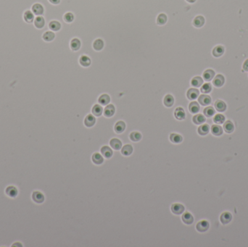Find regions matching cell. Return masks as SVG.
Returning a JSON list of instances; mask_svg holds the SVG:
<instances>
[{
    "label": "cell",
    "instance_id": "obj_1",
    "mask_svg": "<svg viewBox=\"0 0 248 247\" xmlns=\"http://www.w3.org/2000/svg\"><path fill=\"white\" fill-rule=\"evenodd\" d=\"M116 113V108L113 104H109L105 106L103 110V115L105 118L110 119Z\"/></svg>",
    "mask_w": 248,
    "mask_h": 247
},
{
    "label": "cell",
    "instance_id": "obj_2",
    "mask_svg": "<svg viewBox=\"0 0 248 247\" xmlns=\"http://www.w3.org/2000/svg\"><path fill=\"white\" fill-rule=\"evenodd\" d=\"M97 123V118L92 114L89 113L83 119V125L86 128H92Z\"/></svg>",
    "mask_w": 248,
    "mask_h": 247
},
{
    "label": "cell",
    "instance_id": "obj_3",
    "mask_svg": "<svg viewBox=\"0 0 248 247\" xmlns=\"http://www.w3.org/2000/svg\"><path fill=\"white\" fill-rule=\"evenodd\" d=\"M174 116L178 121L184 120L186 119V112L182 107H176L174 111Z\"/></svg>",
    "mask_w": 248,
    "mask_h": 247
},
{
    "label": "cell",
    "instance_id": "obj_4",
    "mask_svg": "<svg viewBox=\"0 0 248 247\" xmlns=\"http://www.w3.org/2000/svg\"><path fill=\"white\" fill-rule=\"evenodd\" d=\"M163 104L167 108H172L175 104V98L171 94H165L163 99Z\"/></svg>",
    "mask_w": 248,
    "mask_h": 247
},
{
    "label": "cell",
    "instance_id": "obj_5",
    "mask_svg": "<svg viewBox=\"0 0 248 247\" xmlns=\"http://www.w3.org/2000/svg\"><path fill=\"white\" fill-rule=\"evenodd\" d=\"M205 23V18L202 15H196L192 20V25L196 29H201Z\"/></svg>",
    "mask_w": 248,
    "mask_h": 247
},
{
    "label": "cell",
    "instance_id": "obj_6",
    "mask_svg": "<svg viewBox=\"0 0 248 247\" xmlns=\"http://www.w3.org/2000/svg\"><path fill=\"white\" fill-rule=\"evenodd\" d=\"M126 128V123L123 120H117L114 125V131L115 133H123Z\"/></svg>",
    "mask_w": 248,
    "mask_h": 247
},
{
    "label": "cell",
    "instance_id": "obj_7",
    "mask_svg": "<svg viewBox=\"0 0 248 247\" xmlns=\"http://www.w3.org/2000/svg\"><path fill=\"white\" fill-rule=\"evenodd\" d=\"M79 63L83 67H88L92 65V59L87 54H82L79 57Z\"/></svg>",
    "mask_w": 248,
    "mask_h": 247
},
{
    "label": "cell",
    "instance_id": "obj_8",
    "mask_svg": "<svg viewBox=\"0 0 248 247\" xmlns=\"http://www.w3.org/2000/svg\"><path fill=\"white\" fill-rule=\"evenodd\" d=\"M103 110H104V108L102 107V106L100 104H97V103L92 106V110H91L92 115H94L97 118H100L103 115Z\"/></svg>",
    "mask_w": 248,
    "mask_h": 247
},
{
    "label": "cell",
    "instance_id": "obj_9",
    "mask_svg": "<svg viewBox=\"0 0 248 247\" xmlns=\"http://www.w3.org/2000/svg\"><path fill=\"white\" fill-rule=\"evenodd\" d=\"M92 47L96 52H101L105 47V42L101 38H97L92 43Z\"/></svg>",
    "mask_w": 248,
    "mask_h": 247
},
{
    "label": "cell",
    "instance_id": "obj_10",
    "mask_svg": "<svg viewBox=\"0 0 248 247\" xmlns=\"http://www.w3.org/2000/svg\"><path fill=\"white\" fill-rule=\"evenodd\" d=\"M70 47L73 52H78L81 48V42L79 38H73L70 42Z\"/></svg>",
    "mask_w": 248,
    "mask_h": 247
},
{
    "label": "cell",
    "instance_id": "obj_11",
    "mask_svg": "<svg viewBox=\"0 0 248 247\" xmlns=\"http://www.w3.org/2000/svg\"><path fill=\"white\" fill-rule=\"evenodd\" d=\"M48 28L54 32H58L62 29V24L59 20H52L48 24Z\"/></svg>",
    "mask_w": 248,
    "mask_h": 247
},
{
    "label": "cell",
    "instance_id": "obj_12",
    "mask_svg": "<svg viewBox=\"0 0 248 247\" xmlns=\"http://www.w3.org/2000/svg\"><path fill=\"white\" fill-rule=\"evenodd\" d=\"M110 101H111V97L108 94H105V93L102 94L97 99L98 104H101L102 106L107 105V104H110Z\"/></svg>",
    "mask_w": 248,
    "mask_h": 247
},
{
    "label": "cell",
    "instance_id": "obj_13",
    "mask_svg": "<svg viewBox=\"0 0 248 247\" xmlns=\"http://www.w3.org/2000/svg\"><path fill=\"white\" fill-rule=\"evenodd\" d=\"M168 22V17L166 14L164 13V12H161V13L158 14V16H157L156 18L157 25L163 26V25H166Z\"/></svg>",
    "mask_w": 248,
    "mask_h": 247
},
{
    "label": "cell",
    "instance_id": "obj_14",
    "mask_svg": "<svg viewBox=\"0 0 248 247\" xmlns=\"http://www.w3.org/2000/svg\"><path fill=\"white\" fill-rule=\"evenodd\" d=\"M199 91L196 88H189L187 91V97L189 100H195L199 97Z\"/></svg>",
    "mask_w": 248,
    "mask_h": 247
},
{
    "label": "cell",
    "instance_id": "obj_15",
    "mask_svg": "<svg viewBox=\"0 0 248 247\" xmlns=\"http://www.w3.org/2000/svg\"><path fill=\"white\" fill-rule=\"evenodd\" d=\"M203 84V79L199 76H195L191 79L190 85L194 88H199Z\"/></svg>",
    "mask_w": 248,
    "mask_h": 247
},
{
    "label": "cell",
    "instance_id": "obj_16",
    "mask_svg": "<svg viewBox=\"0 0 248 247\" xmlns=\"http://www.w3.org/2000/svg\"><path fill=\"white\" fill-rule=\"evenodd\" d=\"M55 37H56V33L52 31H47L44 32V34L42 35V39L46 42H53Z\"/></svg>",
    "mask_w": 248,
    "mask_h": 247
},
{
    "label": "cell",
    "instance_id": "obj_17",
    "mask_svg": "<svg viewBox=\"0 0 248 247\" xmlns=\"http://www.w3.org/2000/svg\"><path fill=\"white\" fill-rule=\"evenodd\" d=\"M171 211L175 214H181L184 212V207L182 204H178V203H175V204H173L172 206H171Z\"/></svg>",
    "mask_w": 248,
    "mask_h": 247
},
{
    "label": "cell",
    "instance_id": "obj_18",
    "mask_svg": "<svg viewBox=\"0 0 248 247\" xmlns=\"http://www.w3.org/2000/svg\"><path fill=\"white\" fill-rule=\"evenodd\" d=\"M224 81H225L224 77H223L222 75L219 74V75H217V76L214 78L213 80H212V84H213V85L215 86V87L219 88V87H221L223 85Z\"/></svg>",
    "mask_w": 248,
    "mask_h": 247
},
{
    "label": "cell",
    "instance_id": "obj_19",
    "mask_svg": "<svg viewBox=\"0 0 248 247\" xmlns=\"http://www.w3.org/2000/svg\"><path fill=\"white\" fill-rule=\"evenodd\" d=\"M32 11L34 13V15L40 16V15H43L44 12V8L42 5L39 3H36L32 6Z\"/></svg>",
    "mask_w": 248,
    "mask_h": 247
},
{
    "label": "cell",
    "instance_id": "obj_20",
    "mask_svg": "<svg viewBox=\"0 0 248 247\" xmlns=\"http://www.w3.org/2000/svg\"><path fill=\"white\" fill-rule=\"evenodd\" d=\"M45 23H46V21L44 17L42 16H37L34 19V25L36 29H43L44 27L45 26Z\"/></svg>",
    "mask_w": 248,
    "mask_h": 247
},
{
    "label": "cell",
    "instance_id": "obj_21",
    "mask_svg": "<svg viewBox=\"0 0 248 247\" xmlns=\"http://www.w3.org/2000/svg\"><path fill=\"white\" fill-rule=\"evenodd\" d=\"M198 101L202 106H208L211 103V98L206 94H202L198 98Z\"/></svg>",
    "mask_w": 248,
    "mask_h": 247
},
{
    "label": "cell",
    "instance_id": "obj_22",
    "mask_svg": "<svg viewBox=\"0 0 248 247\" xmlns=\"http://www.w3.org/2000/svg\"><path fill=\"white\" fill-rule=\"evenodd\" d=\"M169 139L170 141L174 144H180L183 141L182 135H180L179 133H171L170 134Z\"/></svg>",
    "mask_w": 248,
    "mask_h": 247
},
{
    "label": "cell",
    "instance_id": "obj_23",
    "mask_svg": "<svg viewBox=\"0 0 248 247\" xmlns=\"http://www.w3.org/2000/svg\"><path fill=\"white\" fill-rule=\"evenodd\" d=\"M197 230L199 232H205L209 228V223L206 220H202L197 224Z\"/></svg>",
    "mask_w": 248,
    "mask_h": 247
},
{
    "label": "cell",
    "instance_id": "obj_24",
    "mask_svg": "<svg viewBox=\"0 0 248 247\" xmlns=\"http://www.w3.org/2000/svg\"><path fill=\"white\" fill-rule=\"evenodd\" d=\"M214 76H215V72L211 69H207L202 73L203 79L206 81H210L211 80H212Z\"/></svg>",
    "mask_w": 248,
    "mask_h": 247
},
{
    "label": "cell",
    "instance_id": "obj_25",
    "mask_svg": "<svg viewBox=\"0 0 248 247\" xmlns=\"http://www.w3.org/2000/svg\"><path fill=\"white\" fill-rule=\"evenodd\" d=\"M189 111L190 112V113L192 114H197L200 110V107H199V104H198V102L194 101L192 102L189 103Z\"/></svg>",
    "mask_w": 248,
    "mask_h": 247
},
{
    "label": "cell",
    "instance_id": "obj_26",
    "mask_svg": "<svg viewBox=\"0 0 248 247\" xmlns=\"http://www.w3.org/2000/svg\"><path fill=\"white\" fill-rule=\"evenodd\" d=\"M182 220L185 224L190 225L194 222V217L189 212H185L182 214Z\"/></svg>",
    "mask_w": 248,
    "mask_h": 247
},
{
    "label": "cell",
    "instance_id": "obj_27",
    "mask_svg": "<svg viewBox=\"0 0 248 247\" xmlns=\"http://www.w3.org/2000/svg\"><path fill=\"white\" fill-rule=\"evenodd\" d=\"M224 53V47L223 46H216L212 49V55L215 57H221Z\"/></svg>",
    "mask_w": 248,
    "mask_h": 247
},
{
    "label": "cell",
    "instance_id": "obj_28",
    "mask_svg": "<svg viewBox=\"0 0 248 247\" xmlns=\"http://www.w3.org/2000/svg\"><path fill=\"white\" fill-rule=\"evenodd\" d=\"M32 197H33V201H34L35 202L38 203V204L42 203L44 201V197L43 194L39 191L33 192Z\"/></svg>",
    "mask_w": 248,
    "mask_h": 247
},
{
    "label": "cell",
    "instance_id": "obj_29",
    "mask_svg": "<svg viewBox=\"0 0 248 247\" xmlns=\"http://www.w3.org/2000/svg\"><path fill=\"white\" fill-rule=\"evenodd\" d=\"M192 121L195 125H201L205 122V118L202 114H197L192 118Z\"/></svg>",
    "mask_w": 248,
    "mask_h": 247
},
{
    "label": "cell",
    "instance_id": "obj_30",
    "mask_svg": "<svg viewBox=\"0 0 248 247\" xmlns=\"http://www.w3.org/2000/svg\"><path fill=\"white\" fill-rule=\"evenodd\" d=\"M75 15L71 12H67L63 15V20L68 24H70L74 21Z\"/></svg>",
    "mask_w": 248,
    "mask_h": 247
},
{
    "label": "cell",
    "instance_id": "obj_31",
    "mask_svg": "<svg viewBox=\"0 0 248 247\" xmlns=\"http://www.w3.org/2000/svg\"><path fill=\"white\" fill-rule=\"evenodd\" d=\"M215 108L219 112H224L226 109V104L221 100H217L215 102Z\"/></svg>",
    "mask_w": 248,
    "mask_h": 247
},
{
    "label": "cell",
    "instance_id": "obj_32",
    "mask_svg": "<svg viewBox=\"0 0 248 247\" xmlns=\"http://www.w3.org/2000/svg\"><path fill=\"white\" fill-rule=\"evenodd\" d=\"M110 146L113 147V149H115V150H119L122 146V142H120V139L114 138V139H112L111 140H110Z\"/></svg>",
    "mask_w": 248,
    "mask_h": 247
},
{
    "label": "cell",
    "instance_id": "obj_33",
    "mask_svg": "<svg viewBox=\"0 0 248 247\" xmlns=\"http://www.w3.org/2000/svg\"><path fill=\"white\" fill-rule=\"evenodd\" d=\"M129 138L132 142H139L142 138V135L139 131H132L131 133L129 134Z\"/></svg>",
    "mask_w": 248,
    "mask_h": 247
},
{
    "label": "cell",
    "instance_id": "obj_34",
    "mask_svg": "<svg viewBox=\"0 0 248 247\" xmlns=\"http://www.w3.org/2000/svg\"><path fill=\"white\" fill-rule=\"evenodd\" d=\"M232 214H231V213L227 212H223V214L221 215V222L223 224H224V225L225 224L229 223L232 220Z\"/></svg>",
    "mask_w": 248,
    "mask_h": 247
},
{
    "label": "cell",
    "instance_id": "obj_35",
    "mask_svg": "<svg viewBox=\"0 0 248 247\" xmlns=\"http://www.w3.org/2000/svg\"><path fill=\"white\" fill-rule=\"evenodd\" d=\"M198 133L201 135H205L209 133L210 126L208 124H202L197 129Z\"/></svg>",
    "mask_w": 248,
    "mask_h": 247
},
{
    "label": "cell",
    "instance_id": "obj_36",
    "mask_svg": "<svg viewBox=\"0 0 248 247\" xmlns=\"http://www.w3.org/2000/svg\"><path fill=\"white\" fill-rule=\"evenodd\" d=\"M101 153L103 155V157L106 158H110L113 156V151L107 146H104L102 147Z\"/></svg>",
    "mask_w": 248,
    "mask_h": 247
},
{
    "label": "cell",
    "instance_id": "obj_37",
    "mask_svg": "<svg viewBox=\"0 0 248 247\" xmlns=\"http://www.w3.org/2000/svg\"><path fill=\"white\" fill-rule=\"evenodd\" d=\"M92 161L96 165H101L103 162L104 159H103L102 156L100 154V153H94L92 155Z\"/></svg>",
    "mask_w": 248,
    "mask_h": 247
},
{
    "label": "cell",
    "instance_id": "obj_38",
    "mask_svg": "<svg viewBox=\"0 0 248 247\" xmlns=\"http://www.w3.org/2000/svg\"><path fill=\"white\" fill-rule=\"evenodd\" d=\"M23 18L25 22H29V23L30 22H32L34 20V15H33V13L32 12H31L30 10L25 11V13H24Z\"/></svg>",
    "mask_w": 248,
    "mask_h": 247
},
{
    "label": "cell",
    "instance_id": "obj_39",
    "mask_svg": "<svg viewBox=\"0 0 248 247\" xmlns=\"http://www.w3.org/2000/svg\"><path fill=\"white\" fill-rule=\"evenodd\" d=\"M211 132L215 135H221L223 133V129L220 125H213L211 127Z\"/></svg>",
    "mask_w": 248,
    "mask_h": 247
},
{
    "label": "cell",
    "instance_id": "obj_40",
    "mask_svg": "<svg viewBox=\"0 0 248 247\" xmlns=\"http://www.w3.org/2000/svg\"><path fill=\"white\" fill-rule=\"evenodd\" d=\"M223 128H224L225 131L228 133H231L234 131V125L232 123V122H231L230 120L226 121V122L223 125Z\"/></svg>",
    "mask_w": 248,
    "mask_h": 247
},
{
    "label": "cell",
    "instance_id": "obj_41",
    "mask_svg": "<svg viewBox=\"0 0 248 247\" xmlns=\"http://www.w3.org/2000/svg\"><path fill=\"white\" fill-rule=\"evenodd\" d=\"M133 152V147L130 144H126L125 146L122 148L121 153L125 156H128V155L131 154Z\"/></svg>",
    "mask_w": 248,
    "mask_h": 247
},
{
    "label": "cell",
    "instance_id": "obj_42",
    "mask_svg": "<svg viewBox=\"0 0 248 247\" xmlns=\"http://www.w3.org/2000/svg\"><path fill=\"white\" fill-rule=\"evenodd\" d=\"M204 115H205L208 118H210V117L213 116L214 114H215V110H214V108L212 107H207L206 108L204 109L203 110Z\"/></svg>",
    "mask_w": 248,
    "mask_h": 247
},
{
    "label": "cell",
    "instance_id": "obj_43",
    "mask_svg": "<svg viewBox=\"0 0 248 247\" xmlns=\"http://www.w3.org/2000/svg\"><path fill=\"white\" fill-rule=\"evenodd\" d=\"M6 192L8 195L11 197H15L18 194V190L14 186H9L7 188Z\"/></svg>",
    "mask_w": 248,
    "mask_h": 247
},
{
    "label": "cell",
    "instance_id": "obj_44",
    "mask_svg": "<svg viewBox=\"0 0 248 247\" xmlns=\"http://www.w3.org/2000/svg\"><path fill=\"white\" fill-rule=\"evenodd\" d=\"M212 90V86L209 83H206V84H202V87L200 88L201 92L203 93V94H208L210 93Z\"/></svg>",
    "mask_w": 248,
    "mask_h": 247
},
{
    "label": "cell",
    "instance_id": "obj_45",
    "mask_svg": "<svg viewBox=\"0 0 248 247\" xmlns=\"http://www.w3.org/2000/svg\"><path fill=\"white\" fill-rule=\"evenodd\" d=\"M213 121L216 124H222V123H223V122H224L225 118L223 115L218 114V115H216L215 117H214Z\"/></svg>",
    "mask_w": 248,
    "mask_h": 247
},
{
    "label": "cell",
    "instance_id": "obj_46",
    "mask_svg": "<svg viewBox=\"0 0 248 247\" xmlns=\"http://www.w3.org/2000/svg\"><path fill=\"white\" fill-rule=\"evenodd\" d=\"M48 1L52 5H58L61 2V0H48Z\"/></svg>",
    "mask_w": 248,
    "mask_h": 247
},
{
    "label": "cell",
    "instance_id": "obj_47",
    "mask_svg": "<svg viewBox=\"0 0 248 247\" xmlns=\"http://www.w3.org/2000/svg\"><path fill=\"white\" fill-rule=\"evenodd\" d=\"M243 70L245 71L248 72V59L245 61V63H243Z\"/></svg>",
    "mask_w": 248,
    "mask_h": 247
},
{
    "label": "cell",
    "instance_id": "obj_48",
    "mask_svg": "<svg viewBox=\"0 0 248 247\" xmlns=\"http://www.w3.org/2000/svg\"><path fill=\"white\" fill-rule=\"evenodd\" d=\"M185 1L187 3L190 4V5H193V4H195L197 2V0H185Z\"/></svg>",
    "mask_w": 248,
    "mask_h": 247
}]
</instances>
